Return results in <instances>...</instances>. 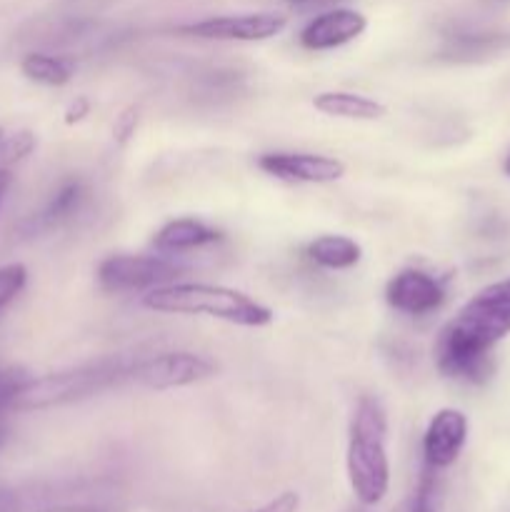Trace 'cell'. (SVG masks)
<instances>
[{
    "label": "cell",
    "mask_w": 510,
    "mask_h": 512,
    "mask_svg": "<svg viewBox=\"0 0 510 512\" xmlns=\"http://www.w3.org/2000/svg\"><path fill=\"white\" fill-rule=\"evenodd\" d=\"M510 335V303L475 295L435 340V365L450 380L480 385L493 375V348Z\"/></svg>",
    "instance_id": "1"
},
{
    "label": "cell",
    "mask_w": 510,
    "mask_h": 512,
    "mask_svg": "<svg viewBox=\"0 0 510 512\" xmlns=\"http://www.w3.org/2000/svg\"><path fill=\"white\" fill-rule=\"evenodd\" d=\"M345 470L360 503H383L390 490L388 413L375 395H360L355 403L348 428Z\"/></svg>",
    "instance_id": "2"
},
{
    "label": "cell",
    "mask_w": 510,
    "mask_h": 512,
    "mask_svg": "<svg viewBox=\"0 0 510 512\" xmlns=\"http://www.w3.org/2000/svg\"><path fill=\"white\" fill-rule=\"evenodd\" d=\"M143 308L163 315H203L238 328H268L275 313L243 290L213 283H175L148 290L140 298Z\"/></svg>",
    "instance_id": "3"
},
{
    "label": "cell",
    "mask_w": 510,
    "mask_h": 512,
    "mask_svg": "<svg viewBox=\"0 0 510 512\" xmlns=\"http://www.w3.org/2000/svg\"><path fill=\"white\" fill-rule=\"evenodd\" d=\"M125 378H130V363L120 358H103L78 368L40 375L30 378V383L20 390L15 410H45L78 403L113 388Z\"/></svg>",
    "instance_id": "4"
},
{
    "label": "cell",
    "mask_w": 510,
    "mask_h": 512,
    "mask_svg": "<svg viewBox=\"0 0 510 512\" xmlns=\"http://www.w3.org/2000/svg\"><path fill=\"white\" fill-rule=\"evenodd\" d=\"M185 273V265L173 255H110L98 265V285L105 293H148L160 285L175 283Z\"/></svg>",
    "instance_id": "5"
},
{
    "label": "cell",
    "mask_w": 510,
    "mask_h": 512,
    "mask_svg": "<svg viewBox=\"0 0 510 512\" xmlns=\"http://www.w3.org/2000/svg\"><path fill=\"white\" fill-rule=\"evenodd\" d=\"M218 373V363L193 350H165L130 365V378L150 390L190 388Z\"/></svg>",
    "instance_id": "6"
},
{
    "label": "cell",
    "mask_w": 510,
    "mask_h": 512,
    "mask_svg": "<svg viewBox=\"0 0 510 512\" xmlns=\"http://www.w3.org/2000/svg\"><path fill=\"white\" fill-rule=\"evenodd\" d=\"M288 25V18L275 10L238 15H215V18L198 20V23L180 25V35L200 40H235V43H260L280 35Z\"/></svg>",
    "instance_id": "7"
},
{
    "label": "cell",
    "mask_w": 510,
    "mask_h": 512,
    "mask_svg": "<svg viewBox=\"0 0 510 512\" xmlns=\"http://www.w3.org/2000/svg\"><path fill=\"white\" fill-rule=\"evenodd\" d=\"M258 168L270 178L285 180V183L305 185H330L338 183L345 175V163L335 155L325 153H303V150H275L263 153L258 158Z\"/></svg>",
    "instance_id": "8"
},
{
    "label": "cell",
    "mask_w": 510,
    "mask_h": 512,
    "mask_svg": "<svg viewBox=\"0 0 510 512\" xmlns=\"http://www.w3.org/2000/svg\"><path fill=\"white\" fill-rule=\"evenodd\" d=\"M448 290L443 280L425 273L420 268H403L388 280L385 285V303L400 315L410 318H425V315L438 313L445 305Z\"/></svg>",
    "instance_id": "9"
},
{
    "label": "cell",
    "mask_w": 510,
    "mask_h": 512,
    "mask_svg": "<svg viewBox=\"0 0 510 512\" xmlns=\"http://www.w3.org/2000/svg\"><path fill=\"white\" fill-rule=\"evenodd\" d=\"M465 440H468V415L455 408L438 410L423 433L425 465L433 470L450 468L463 453Z\"/></svg>",
    "instance_id": "10"
},
{
    "label": "cell",
    "mask_w": 510,
    "mask_h": 512,
    "mask_svg": "<svg viewBox=\"0 0 510 512\" xmlns=\"http://www.w3.org/2000/svg\"><path fill=\"white\" fill-rule=\"evenodd\" d=\"M365 28L368 18L363 13L353 8H333L308 20V25L298 33V43L310 53H325L353 43L365 33Z\"/></svg>",
    "instance_id": "11"
},
{
    "label": "cell",
    "mask_w": 510,
    "mask_h": 512,
    "mask_svg": "<svg viewBox=\"0 0 510 512\" xmlns=\"http://www.w3.org/2000/svg\"><path fill=\"white\" fill-rule=\"evenodd\" d=\"M223 240V230L203 223L195 218H175L168 220L158 233L153 235L155 253L163 255H183L190 250H203Z\"/></svg>",
    "instance_id": "12"
},
{
    "label": "cell",
    "mask_w": 510,
    "mask_h": 512,
    "mask_svg": "<svg viewBox=\"0 0 510 512\" xmlns=\"http://www.w3.org/2000/svg\"><path fill=\"white\" fill-rule=\"evenodd\" d=\"M313 108L328 118L355 120V123H375L388 115L385 103L353 90H323L313 98Z\"/></svg>",
    "instance_id": "13"
},
{
    "label": "cell",
    "mask_w": 510,
    "mask_h": 512,
    "mask_svg": "<svg viewBox=\"0 0 510 512\" xmlns=\"http://www.w3.org/2000/svg\"><path fill=\"white\" fill-rule=\"evenodd\" d=\"M85 198H88V185H85L83 180H65V183H60L58 188H55V193L50 195L48 203L25 223V230H28V233H43V230L58 228V225H63L65 220H70L80 208H83Z\"/></svg>",
    "instance_id": "14"
},
{
    "label": "cell",
    "mask_w": 510,
    "mask_h": 512,
    "mask_svg": "<svg viewBox=\"0 0 510 512\" xmlns=\"http://www.w3.org/2000/svg\"><path fill=\"white\" fill-rule=\"evenodd\" d=\"M305 258L323 270H350L363 260V248L348 235H320L305 245Z\"/></svg>",
    "instance_id": "15"
},
{
    "label": "cell",
    "mask_w": 510,
    "mask_h": 512,
    "mask_svg": "<svg viewBox=\"0 0 510 512\" xmlns=\"http://www.w3.org/2000/svg\"><path fill=\"white\" fill-rule=\"evenodd\" d=\"M20 73L33 80V83L45 85V88H63L73 80L75 65L73 60L63 58V55L35 50V53H28L20 60Z\"/></svg>",
    "instance_id": "16"
},
{
    "label": "cell",
    "mask_w": 510,
    "mask_h": 512,
    "mask_svg": "<svg viewBox=\"0 0 510 512\" xmlns=\"http://www.w3.org/2000/svg\"><path fill=\"white\" fill-rule=\"evenodd\" d=\"M33 375L20 365H0V415L15 410L20 390L30 383Z\"/></svg>",
    "instance_id": "17"
},
{
    "label": "cell",
    "mask_w": 510,
    "mask_h": 512,
    "mask_svg": "<svg viewBox=\"0 0 510 512\" xmlns=\"http://www.w3.org/2000/svg\"><path fill=\"white\" fill-rule=\"evenodd\" d=\"M35 150V135L30 130L5 133L0 140V168H13L15 163L28 158Z\"/></svg>",
    "instance_id": "18"
},
{
    "label": "cell",
    "mask_w": 510,
    "mask_h": 512,
    "mask_svg": "<svg viewBox=\"0 0 510 512\" xmlns=\"http://www.w3.org/2000/svg\"><path fill=\"white\" fill-rule=\"evenodd\" d=\"M28 285V268L23 263L0 265V310L8 308Z\"/></svg>",
    "instance_id": "19"
},
{
    "label": "cell",
    "mask_w": 510,
    "mask_h": 512,
    "mask_svg": "<svg viewBox=\"0 0 510 512\" xmlns=\"http://www.w3.org/2000/svg\"><path fill=\"white\" fill-rule=\"evenodd\" d=\"M435 470L425 465V473L420 475L418 488L413 490L408 500L395 512H435Z\"/></svg>",
    "instance_id": "20"
},
{
    "label": "cell",
    "mask_w": 510,
    "mask_h": 512,
    "mask_svg": "<svg viewBox=\"0 0 510 512\" xmlns=\"http://www.w3.org/2000/svg\"><path fill=\"white\" fill-rule=\"evenodd\" d=\"M138 123H140V110L135 108V105H130V108H125L123 113L115 118L113 123V138L118 145H128L130 140H133L135 130H138Z\"/></svg>",
    "instance_id": "21"
},
{
    "label": "cell",
    "mask_w": 510,
    "mask_h": 512,
    "mask_svg": "<svg viewBox=\"0 0 510 512\" xmlns=\"http://www.w3.org/2000/svg\"><path fill=\"white\" fill-rule=\"evenodd\" d=\"M298 505H300L298 493H293V490H285V493L275 495V498L268 500L263 508H258L253 512H298Z\"/></svg>",
    "instance_id": "22"
},
{
    "label": "cell",
    "mask_w": 510,
    "mask_h": 512,
    "mask_svg": "<svg viewBox=\"0 0 510 512\" xmlns=\"http://www.w3.org/2000/svg\"><path fill=\"white\" fill-rule=\"evenodd\" d=\"M88 115H90V100L83 98V95H78V98H73L68 103V108H65V113H63V120H65V125H78V123H83Z\"/></svg>",
    "instance_id": "23"
},
{
    "label": "cell",
    "mask_w": 510,
    "mask_h": 512,
    "mask_svg": "<svg viewBox=\"0 0 510 512\" xmlns=\"http://www.w3.org/2000/svg\"><path fill=\"white\" fill-rule=\"evenodd\" d=\"M480 298L488 300H498V303H510V278L508 280H498V283L488 285V288L480 290Z\"/></svg>",
    "instance_id": "24"
},
{
    "label": "cell",
    "mask_w": 510,
    "mask_h": 512,
    "mask_svg": "<svg viewBox=\"0 0 510 512\" xmlns=\"http://www.w3.org/2000/svg\"><path fill=\"white\" fill-rule=\"evenodd\" d=\"M23 503H20V495L15 490L0 488V512H20Z\"/></svg>",
    "instance_id": "25"
},
{
    "label": "cell",
    "mask_w": 510,
    "mask_h": 512,
    "mask_svg": "<svg viewBox=\"0 0 510 512\" xmlns=\"http://www.w3.org/2000/svg\"><path fill=\"white\" fill-rule=\"evenodd\" d=\"M288 5L298 10H310V8H323V5H335L338 0H285Z\"/></svg>",
    "instance_id": "26"
},
{
    "label": "cell",
    "mask_w": 510,
    "mask_h": 512,
    "mask_svg": "<svg viewBox=\"0 0 510 512\" xmlns=\"http://www.w3.org/2000/svg\"><path fill=\"white\" fill-rule=\"evenodd\" d=\"M10 185H13V173H10V168H0V203H3L5 193L10 190Z\"/></svg>",
    "instance_id": "27"
},
{
    "label": "cell",
    "mask_w": 510,
    "mask_h": 512,
    "mask_svg": "<svg viewBox=\"0 0 510 512\" xmlns=\"http://www.w3.org/2000/svg\"><path fill=\"white\" fill-rule=\"evenodd\" d=\"M43 512H98V510H90V508H50Z\"/></svg>",
    "instance_id": "28"
},
{
    "label": "cell",
    "mask_w": 510,
    "mask_h": 512,
    "mask_svg": "<svg viewBox=\"0 0 510 512\" xmlns=\"http://www.w3.org/2000/svg\"><path fill=\"white\" fill-rule=\"evenodd\" d=\"M503 170H505V175H510V155H508V158H505V163H503Z\"/></svg>",
    "instance_id": "29"
},
{
    "label": "cell",
    "mask_w": 510,
    "mask_h": 512,
    "mask_svg": "<svg viewBox=\"0 0 510 512\" xmlns=\"http://www.w3.org/2000/svg\"><path fill=\"white\" fill-rule=\"evenodd\" d=\"M3 438H5V430H3V425H0V443H3Z\"/></svg>",
    "instance_id": "30"
},
{
    "label": "cell",
    "mask_w": 510,
    "mask_h": 512,
    "mask_svg": "<svg viewBox=\"0 0 510 512\" xmlns=\"http://www.w3.org/2000/svg\"><path fill=\"white\" fill-rule=\"evenodd\" d=\"M3 135H5V130H3V128H0V140H3Z\"/></svg>",
    "instance_id": "31"
}]
</instances>
